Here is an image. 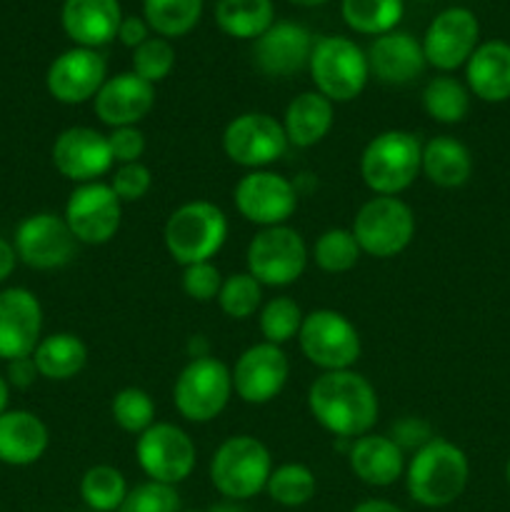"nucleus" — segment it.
<instances>
[{
  "label": "nucleus",
  "instance_id": "25",
  "mask_svg": "<svg viewBox=\"0 0 510 512\" xmlns=\"http://www.w3.org/2000/svg\"><path fill=\"white\" fill-rule=\"evenodd\" d=\"M63 30L78 48H100L118 38V28L123 23L118 0H65Z\"/></svg>",
  "mask_w": 510,
  "mask_h": 512
},
{
  "label": "nucleus",
  "instance_id": "45",
  "mask_svg": "<svg viewBox=\"0 0 510 512\" xmlns=\"http://www.w3.org/2000/svg\"><path fill=\"white\" fill-rule=\"evenodd\" d=\"M110 153H113L115 165L140 163L145 153V135L138 125H125V128H113L108 135Z\"/></svg>",
  "mask_w": 510,
  "mask_h": 512
},
{
  "label": "nucleus",
  "instance_id": "11",
  "mask_svg": "<svg viewBox=\"0 0 510 512\" xmlns=\"http://www.w3.org/2000/svg\"><path fill=\"white\" fill-rule=\"evenodd\" d=\"M135 458L140 470L148 475L153 483L178 485L190 478L198 460L193 438L183 428L173 423H158L155 420L143 435H138L135 443Z\"/></svg>",
  "mask_w": 510,
  "mask_h": 512
},
{
  "label": "nucleus",
  "instance_id": "1",
  "mask_svg": "<svg viewBox=\"0 0 510 512\" xmlns=\"http://www.w3.org/2000/svg\"><path fill=\"white\" fill-rule=\"evenodd\" d=\"M308 410L325 433L340 440H355L375 428L380 403L370 380L350 368L315 378L308 390Z\"/></svg>",
  "mask_w": 510,
  "mask_h": 512
},
{
  "label": "nucleus",
  "instance_id": "48",
  "mask_svg": "<svg viewBox=\"0 0 510 512\" xmlns=\"http://www.w3.org/2000/svg\"><path fill=\"white\" fill-rule=\"evenodd\" d=\"M150 25L145 23L143 18H123V23H120L118 28V40L125 45V48H138V45H143L145 40L150 38L148 35Z\"/></svg>",
  "mask_w": 510,
  "mask_h": 512
},
{
  "label": "nucleus",
  "instance_id": "37",
  "mask_svg": "<svg viewBox=\"0 0 510 512\" xmlns=\"http://www.w3.org/2000/svg\"><path fill=\"white\" fill-rule=\"evenodd\" d=\"M360 250L358 240H355L353 230L345 228H330L325 233H320V238L313 245V260L323 273L338 275L348 273L358 265Z\"/></svg>",
  "mask_w": 510,
  "mask_h": 512
},
{
  "label": "nucleus",
  "instance_id": "51",
  "mask_svg": "<svg viewBox=\"0 0 510 512\" xmlns=\"http://www.w3.org/2000/svg\"><path fill=\"white\" fill-rule=\"evenodd\" d=\"M188 355L190 360L195 358H208V340L203 338V335H193V338L188 340Z\"/></svg>",
  "mask_w": 510,
  "mask_h": 512
},
{
  "label": "nucleus",
  "instance_id": "14",
  "mask_svg": "<svg viewBox=\"0 0 510 512\" xmlns=\"http://www.w3.org/2000/svg\"><path fill=\"white\" fill-rule=\"evenodd\" d=\"M65 223L75 240L83 245H105L118 235L123 220V203L113 193L110 183L75 185L65 203Z\"/></svg>",
  "mask_w": 510,
  "mask_h": 512
},
{
  "label": "nucleus",
  "instance_id": "20",
  "mask_svg": "<svg viewBox=\"0 0 510 512\" xmlns=\"http://www.w3.org/2000/svg\"><path fill=\"white\" fill-rule=\"evenodd\" d=\"M43 330L40 300L25 288L0 293V358L15 360L35 353Z\"/></svg>",
  "mask_w": 510,
  "mask_h": 512
},
{
  "label": "nucleus",
  "instance_id": "29",
  "mask_svg": "<svg viewBox=\"0 0 510 512\" xmlns=\"http://www.w3.org/2000/svg\"><path fill=\"white\" fill-rule=\"evenodd\" d=\"M420 173L438 188H460L468 183L470 173H473V158L460 140L450 138V135H438V138L423 143Z\"/></svg>",
  "mask_w": 510,
  "mask_h": 512
},
{
  "label": "nucleus",
  "instance_id": "50",
  "mask_svg": "<svg viewBox=\"0 0 510 512\" xmlns=\"http://www.w3.org/2000/svg\"><path fill=\"white\" fill-rule=\"evenodd\" d=\"M353 512H403L395 503L388 500H363L360 505H355Z\"/></svg>",
  "mask_w": 510,
  "mask_h": 512
},
{
  "label": "nucleus",
  "instance_id": "23",
  "mask_svg": "<svg viewBox=\"0 0 510 512\" xmlns=\"http://www.w3.org/2000/svg\"><path fill=\"white\" fill-rule=\"evenodd\" d=\"M423 43L408 33L390 30L378 35L368 50V68L380 83L385 85H408L420 78L425 70Z\"/></svg>",
  "mask_w": 510,
  "mask_h": 512
},
{
  "label": "nucleus",
  "instance_id": "53",
  "mask_svg": "<svg viewBox=\"0 0 510 512\" xmlns=\"http://www.w3.org/2000/svg\"><path fill=\"white\" fill-rule=\"evenodd\" d=\"M208 512H245L240 508L238 503H233V500H228V503H220V505H213Z\"/></svg>",
  "mask_w": 510,
  "mask_h": 512
},
{
  "label": "nucleus",
  "instance_id": "8",
  "mask_svg": "<svg viewBox=\"0 0 510 512\" xmlns=\"http://www.w3.org/2000/svg\"><path fill=\"white\" fill-rule=\"evenodd\" d=\"M353 235L370 258H395L413 243L415 215L398 195H375L355 213Z\"/></svg>",
  "mask_w": 510,
  "mask_h": 512
},
{
  "label": "nucleus",
  "instance_id": "12",
  "mask_svg": "<svg viewBox=\"0 0 510 512\" xmlns=\"http://www.w3.org/2000/svg\"><path fill=\"white\" fill-rule=\"evenodd\" d=\"M288 150L283 123L268 113H243L223 130V153L230 163L248 170H265Z\"/></svg>",
  "mask_w": 510,
  "mask_h": 512
},
{
  "label": "nucleus",
  "instance_id": "10",
  "mask_svg": "<svg viewBox=\"0 0 510 512\" xmlns=\"http://www.w3.org/2000/svg\"><path fill=\"white\" fill-rule=\"evenodd\" d=\"M298 343L308 363L323 373L350 370L360 358V333L343 313L330 308L313 310L303 318Z\"/></svg>",
  "mask_w": 510,
  "mask_h": 512
},
{
  "label": "nucleus",
  "instance_id": "31",
  "mask_svg": "<svg viewBox=\"0 0 510 512\" xmlns=\"http://www.w3.org/2000/svg\"><path fill=\"white\" fill-rule=\"evenodd\" d=\"M273 3L270 0H220L215 20L230 38L258 40L273 25Z\"/></svg>",
  "mask_w": 510,
  "mask_h": 512
},
{
  "label": "nucleus",
  "instance_id": "9",
  "mask_svg": "<svg viewBox=\"0 0 510 512\" xmlns=\"http://www.w3.org/2000/svg\"><path fill=\"white\" fill-rule=\"evenodd\" d=\"M245 265L263 288H288L308 268V245L290 225L263 228L245 250Z\"/></svg>",
  "mask_w": 510,
  "mask_h": 512
},
{
  "label": "nucleus",
  "instance_id": "3",
  "mask_svg": "<svg viewBox=\"0 0 510 512\" xmlns=\"http://www.w3.org/2000/svg\"><path fill=\"white\" fill-rule=\"evenodd\" d=\"M228 238V218L210 200H190L175 208L165 223V250L178 265L208 263Z\"/></svg>",
  "mask_w": 510,
  "mask_h": 512
},
{
  "label": "nucleus",
  "instance_id": "6",
  "mask_svg": "<svg viewBox=\"0 0 510 512\" xmlns=\"http://www.w3.org/2000/svg\"><path fill=\"white\" fill-rule=\"evenodd\" d=\"M308 68L315 90L333 105L358 98L370 78L368 55L343 35H325L315 40Z\"/></svg>",
  "mask_w": 510,
  "mask_h": 512
},
{
  "label": "nucleus",
  "instance_id": "44",
  "mask_svg": "<svg viewBox=\"0 0 510 512\" xmlns=\"http://www.w3.org/2000/svg\"><path fill=\"white\" fill-rule=\"evenodd\" d=\"M220 285H223V275H220V270L210 260L208 263H195L183 268V290L195 303L218 300Z\"/></svg>",
  "mask_w": 510,
  "mask_h": 512
},
{
  "label": "nucleus",
  "instance_id": "36",
  "mask_svg": "<svg viewBox=\"0 0 510 512\" xmlns=\"http://www.w3.org/2000/svg\"><path fill=\"white\" fill-rule=\"evenodd\" d=\"M315 490H318V483H315L313 470L303 463L278 465L265 485L270 500L283 508H300V505L310 503L315 498Z\"/></svg>",
  "mask_w": 510,
  "mask_h": 512
},
{
  "label": "nucleus",
  "instance_id": "56",
  "mask_svg": "<svg viewBox=\"0 0 510 512\" xmlns=\"http://www.w3.org/2000/svg\"><path fill=\"white\" fill-rule=\"evenodd\" d=\"M178 512H200V510H178Z\"/></svg>",
  "mask_w": 510,
  "mask_h": 512
},
{
  "label": "nucleus",
  "instance_id": "32",
  "mask_svg": "<svg viewBox=\"0 0 510 512\" xmlns=\"http://www.w3.org/2000/svg\"><path fill=\"white\" fill-rule=\"evenodd\" d=\"M145 23L160 38H180L198 25L203 0H143Z\"/></svg>",
  "mask_w": 510,
  "mask_h": 512
},
{
  "label": "nucleus",
  "instance_id": "41",
  "mask_svg": "<svg viewBox=\"0 0 510 512\" xmlns=\"http://www.w3.org/2000/svg\"><path fill=\"white\" fill-rule=\"evenodd\" d=\"M175 68V50L165 38H148L133 50V73L148 80L150 85L160 83Z\"/></svg>",
  "mask_w": 510,
  "mask_h": 512
},
{
  "label": "nucleus",
  "instance_id": "55",
  "mask_svg": "<svg viewBox=\"0 0 510 512\" xmlns=\"http://www.w3.org/2000/svg\"><path fill=\"white\" fill-rule=\"evenodd\" d=\"M505 478H508V485H510V458H508V465H505Z\"/></svg>",
  "mask_w": 510,
  "mask_h": 512
},
{
  "label": "nucleus",
  "instance_id": "26",
  "mask_svg": "<svg viewBox=\"0 0 510 512\" xmlns=\"http://www.w3.org/2000/svg\"><path fill=\"white\" fill-rule=\"evenodd\" d=\"M48 428L28 410H5L0 415V463L25 468L38 463L48 450Z\"/></svg>",
  "mask_w": 510,
  "mask_h": 512
},
{
  "label": "nucleus",
  "instance_id": "5",
  "mask_svg": "<svg viewBox=\"0 0 510 512\" xmlns=\"http://www.w3.org/2000/svg\"><path fill=\"white\" fill-rule=\"evenodd\" d=\"M273 473L270 450L253 435L223 440L210 460V483L225 500L243 503L263 493Z\"/></svg>",
  "mask_w": 510,
  "mask_h": 512
},
{
  "label": "nucleus",
  "instance_id": "17",
  "mask_svg": "<svg viewBox=\"0 0 510 512\" xmlns=\"http://www.w3.org/2000/svg\"><path fill=\"white\" fill-rule=\"evenodd\" d=\"M480 25L468 8H448L428 25L423 38L425 63L450 73L470 60L478 48Z\"/></svg>",
  "mask_w": 510,
  "mask_h": 512
},
{
  "label": "nucleus",
  "instance_id": "35",
  "mask_svg": "<svg viewBox=\"0 0 510 512\" xmlns=\"http://www.w3.org/2000/svg\"><path fill=\"white\" fill-rule=\"evenodd\" d=\"M340 10L355 33L385 35L403 18V0H343Z\"/></svg>",
  "mask_w": 510,
  "mask_h": 512
},
{
  "label": "nucleus",
  "instance_id": "30",
  "mask_svg": "<svg viewBox=\"0 0 510 512\" xmlns=\"http://www.w3.org/2000/svg\"><path fill=\"white\" fill-rule=\"evenodd\" d=\"M33 360L38 365L40 378L63 383V380L75 378L85 368L88 348L75 333H53L48 338H40Z\"/></svg>",
  "mask_w": 510,
  "mask_h": 512
},
{
  "label": "nucleus",
  "instance_id": "7",
  "mask_svg": "<svg viewBox=\"0 0 510 512\" xmlns=\"http://www.w3.org/2000/svg\"><path fill=\"white\" fill-rule=\"evenodd\" d=\"M233 398V373L223 360L195 358L180 370L173 385V405L188 423L203 425L218 418Z\"/></svg>",
  "mask_w": 510,
  "mask_h": 512
},
{
  "label": "nucleus",
  "instance_id": "27",
  "mask_svg": "<svg viewBox=\"0 0 510 512\" xmlns=\"http://www.w3.org/2000/svg\"><path fill=\"white\" fill-rule=\"evenodd\" d=\"M465 80L475 98L485 103H503L510 98V45L490 40L475 48L465 63Z\"/></svg>",
  "mask_w": 510,
  "mask_h": 512
},
{
  "label": "nucleus",
  "instance_id": "22",
  "mask_svg": "<svg viewBox=\"0 0 510 512\" xmlns=\"http://www.w3.org/2000/svg\"><path fill=\"white\" fill-rule=\"evenodd\" d=\"M155 105V88L148 80L130 73H118L103 83V88L95 95V115L100 123L113 128L125 125H138Z\"/></svg>",
  "mask_w": 510,
  "mask_h": 512
},
{
  "label": "nucleus",
  "instance_id": "13",
  "mask_svg": "<svg viewBox=\"0 0 510 512\" xmlns=\"http://www.w3.org/2000/svg\"><path fill=\"white\" fill-rule=\"evenodd\" d=\"M238 213L263 228L285 225L298 210V190L285 175L273 170H250L233 190Z\"/></svg>",
  "mask_w": 510,
  "mask_h": 512
},
{
  "label": "nucleus",
  "instance_id": "15",
  "mask_svg": "<svg viewBox=\"0 0 510 512\" xmlns=\"http://www.w3.org/2000/svg\"><path fill=\"white\" fill-rule=\"evenodd\" d=\"M13 248L28 268L55 270L75 258L78 240L70 233L65 218L55 213H35L18 225Z\"/></svg>",
  "mask_w": 510,
  "mask_h": 512
},
{
  "label": "nucleus",
  "instance_id": "24",
  "mask_svg": "<svg viewBox=\"0 0 510 512\" xmlns=\"http://www.w3.org/2000/svg\"><path fill=\"white\" fill-rule=\"evenodd\" d=\"M348 465L360 483L370 488H390L405 475V453L390 435L368 433L350 440Z\"/></svg>",
  "mask_w": 510,
  "mask_h": 512
},
{
  "label": "nucleus",
  "instance_id": "54",
  "mask_svg": "<svg viewBox=\"0 0 510 512\" xmlns=\"http://www.w3.org/2000/svg\"><path fill=\"white\" fill-rule=\"evenodd\" d=\"M290 3L303 5V8H313V5H323V3H328V0H290Z\"/></svg>",
  "mask_w": 510,
  "mask_h": 512
},
{
  "label": "nucleus",
  "instance_id": "47",
  "mask_svg": "<svg viewBox=\"0 0 510 512\" xmlns=\"http://www.w3.org/2000/svg\"><path fill=\"white\" fill-rule=\"evenodd\" d=\"M40 378L38 373V365H35L33 355H28V358H15L8 363V385H13V388L18 390H25L30 388V385L35 383V380Z\"/></svg>",
  "mask_w": 510,
  "mask_h": 512
},
{
  "label": "nucleus",
  "instance_id": "43",
  "mask_svg": "<svg viewBox=\"0 0 510 512\" xmlns=\"http://www.w3.org/2000/svg\"><path fill=\"white\" fill-rule=\"evenodd\" d=\"M110 188L118 195L120 203H138L153 188V173L143 163H125L113 170Z\"/></svg>",
  "mask_w": 510,
  "mask_h": 512
},
{
  "label": "nucleus",
  "instance_id": "42",
  "mask_svg": "<svg viewBox=\"0 0 510 512\" xmlns=\"http://www.w3.org/2000/svg\"><path fill=\"white\" fill-rule=\"evenodd\" d=\"M180 498L173 485L163 483H140L128 490L118 512H178Z\"/></svg>",
  "mask_w": 510,
  "mask_h": 512
},
{
  "label": "nucleus",
  "instance_id": "34",
  "mask_svg": "<svg viewBox=\"0 0 510 512\" xmlns=\"http://www.w3.org/2000/svg\"><path fill=\"white\" fill-rule=\"evenodd\" d=\"M423 110L438 123H460L470 110L468 88L450 75H438L423 88Z\"/></svg>",
  "mask_w": 510,
  "mask_h": 512
},
{
  "label": "nucleus",
  "instance_id": "49",
  "mask_svg": "<svg viewBox=\"0 0 510 512\" xmlns=\"http://www.w3.org/2000/svg\"><path fill=\"white\" fill-rule=\"evenodd\" d=\"M15 260H18V255H15L13 245L0 238V283L10 278V273L15 270Z\"/></svg>",
  "mask_w": 510,
  "mask_h": 512
},
{
  "label": "nucleus",
  "instance_id": "2",
  "mask_svg": "<svg viewBox=\"0 0 510 512\" xmlns=\"http://www.w3.org/2000/svg\"><path fill=\"white\" fill-rule=\"evenodd\" d=\"M470 465L463 450L443 438H433L415 450L405 465V488L413 503L423 508H445L463 495Z\"/></svg>",
  "mask_w": 510,
  "mask_h": 512
},
{
  "label": "nucleus",
  "instance_id": "40",
  "mask_svg": "<svg viewBox=\"0 0 510 512\" xmlns=\"http://www.w3.org/2000/svg\"><path fill=\"white\" fill-rule=\"evenodd\" d=\"M110 415L123 433L143 435L155 423V403L145 390L123 388L113 395Z\"/></svg>",
  "mask_w": 510,
  "mask_h": 512
},
{
  "label": "nucleus",
  "instance_id": "52",
  "mask_svg": "<svg viewBox=\"0 0 510 512\" xmlns=\"http://www.w3.org/2000/svg\"><path fill=\"white\" fill-rule=\"evenodd\" d=\"M8 400H10V385H8V380L0 375V415L8 410Z\"/></svg>",
  "mask_w": 510,
  "mask_h": 512
},
{
  "label": "nucleus",
  "instance_id": "33",
  "mask_svg": "<svg viewBox=\"0 0 510 512\" xmlns=\"http://www.w3.org/2000/svg\"><path fill=\"white\" fill-rule=\"evenodd\" d=\"M128 495L125 475L113 465H93L80 478V498L90 512H115Z\"/></svg>",
  "mask_w": 510,
  "mask_h": 512
},
{
  "label": "nucleus",
  "instance_id": "19",
  "mask_svg": "<svg viewBox=\"0 0 510 512\" xmlns=\"http://www.w3.org/2000/svg\"><path fill=\"white\" fill-rule=\"evenodd\" d=\"M53 165L63 178L73 183H95L115 165L108 135L85 125L63 130L53 143Z\"/></svg>",
  "mask_w": 510,
  "mask_h": 512
},
{
  "label": "nucleus",
  "instance_id": "18",
  "mask_svg": "<svg viewBox=\"0 0 510 512\" xmlns=\"http://www.w3.org/2000/svg\"><path fill=\"white\" fill-rule=\"evenodd\" d=\"M108 80V65L98 50L73 48L60 53L50 63L45 85L48 93L63 105H80L95 100L98 90Z\"/></svg>",
  "mask_w": 510,
  "mask_h": 512
},
{
  "label": "nucleus",
  "instance_id": "46",
  "mask_svg": "<svg viewBox=\"0 0 510 512\" xmlns=\"http://www.w3.org/2000/svg\"><path fill=\"white\" fill-rule=\"evenodd\" d=\"M390 440H393L403 453L405 450H413L415 453V450L423 448L425 443H430L433 435H430V425L425 423V420L403 418L393 425V430H390Z\"/></svg>",
  "mask_w": 510,
  "mask_h": 512
},
{
  "label": "nucleus",
  "instance_id": "39",
  "mask_svg": "<svg viewBox=\"0 0 510 512\" xmlns=\"http://www.w3.org/2000/svg\"><path fill=\"white\" fill-rule=\"evenodd\" d=\"M263 303V285L245 270V273H233L223 278L218 293V305L228 318L248 320L255 315Z\"/></svg>",
  "mask_w": 510,
  "mask_h": 512
},
{
  "label": "nucleus",
  "instance_id": "16",
  "mask_svg": "<svg viewBox=\"0 0 510 512\" xmlns=\"http://www.w3.org/2000/svg\"><path fill=\"white\" fill-rule=\"evenodd\" d=\"M233 393L248 405H265L283 393L290 375L288 355L280 345L255 343L235 360Z\"/></svg>",
  "mask_w": 510,
  "mask_h": 512
},
{
  "label": "nucleus",
  "instance_id": "21",
  "mask_svg": "<svg viewBox=\"0 0 510 512\" xmlns=\"http://www.w3.org/2000/svg\"><path fill=\"white\" fill-rule=\"evenodd\" d=\"M313 35L298 23H273L253 45V63L268 78H290L308 68Z\"/></svg>",
  "mask_w": 510,
  "mask_h": 512
},
{
  "label": "nucleus",
  "instance_id": "4",
  "mask_svg": "<svg viewBox=\"0 0 510 512\" xmlns=\"http://www.w3.org/2000/svg\"><path fill=\"white\" fill-rule=\"evenodd\" d=\"M423 143L408 130L378 133L360 155L363 183L375 195H400L420 175Z\"/></svg>",
  "mask_w": 510,
  "mask_h": 512
},
{
  "label": "nucleus",
  "instance_id": "28",
  "mask_svg": "<svg viewBox=\"0 0 510 512\" xmlns=\"http://www.w3.org/2000/svg\"><path fill=\"white\" fill-rule=\"evenodd\" d=\"M333 103L318 93V90H308L293 98L285 108L283 115V130L288 145L295 148H313L318 145L325 135L333 128Z\"/></svg>",
  "mask_w": 510,
  "mask_h": 512
},
{
  "label": "nucleus",
  "instance_id": "38",
  "mask_svg": "<svg viewBox=\"0 0 510 512\" xmlns=\"http://www.w3.org/2000/svg\"><path fill=\"white\" fill-rule=\"evenodd\" d=\"M303 318V310H300V305L293 298L280 295V298L268 300L260 308V333H263V340L283 348L285 343L298 338Z\"/></svg>",
  "mask_w": 510,
  "mask_h": 512
}]
</instances>
